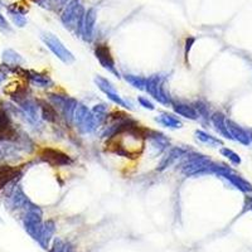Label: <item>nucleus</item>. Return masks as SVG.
Returning <instances> with one entry per match:
<instances>
[{
  "label": "nucleus",
  "mask_w": 252,
  "mask_h": 252,
  "mask_svg": "<svg viewBox=\"0 0 252 252\" xmlns=\"http://www.w3.org/2000/svg\"><path fill=\"white\" fill-rule=\"evenodd\" d=\"M85 14H86V12H85V8H83L81 0H69L63 9L61 20H62L63 26L66 27L68 31L73 32L76 34H81Z\"/></svg>",
  "instance_id": "1"
},
{
  "label": "nucleus",
  "mask_w": 252,
  "mask_h": 252,
  "mask_svg": "<svg viewBox=\"0 0 252 252\" xmlns=\"http://www.w3.org/2000/svg\"><path fill=\"white\" fill-rule=\"evenodd\" d=\"M165 81L166 76L164 75H153L149 78H146L145 91L152 96L154 100L161 105H172L173 101L168 92L165 91Z\"/></svg>",
  "instance_id": "2"
},
{
  "label": "nucleus",
  "mask_w": 252,
  "mask_h": 252,
  "mask_svg": "<svg viewBox=\"0 0 252 252\" xmlns=\"http://www.w3.org/2000/svg\"><path fill=\"white\" fill-rule=\"evenodd\" d=\"M72 121L76 124L78 130L83 134H91L98 127L97 121L94 120L91 110H89L85 105H81V103H78L76 106Z\"/></svg>",
  "instance_id": "3"
},
{
  "label": "nucleus",
  "mask_w": 252,
  "mask_h": 252,
  "mask_svg": "<svg viewBox=\"0 0 252 252\" xmlns=\"http://www.w3.org/2000/svg\"><path fill=\"white\" fill-rule=\"evenodd\" d=\"M40 38H42V40L44 42V44L48 47L49 51H51L56 57L60 58L63 63L69 64V63H72L75 61V56L72 55L71 52L64 47V44L61 42L60 38L56 37L55 34H52V33H42Z\"/></svg>",
  "instance_id": "4"
},
{
  "label": "nucleus",
  "mask_w": 252,
  "mask_h": 252,
  "mask_svg": "<svg viewBox=\"0 0 252 252\" xmlns=\"http://www.w3.org/2000/svg\"><path fill=\"white\" fill-rule=\"evenodd\" d=\"M94 82H96V85H97L98 89H100L103 94H106L107 97H109L112 102L116 103L118 106L132 110L131 103L127 102V101L124 100V98L121 97L120 94H119V92L116 91V89L112 86V83L110 82L109 80L101 77V76H96V78H94Z\"/></svg>",
  "instance_id": "5"
},
{
  "label": "nucleus",
  "mask_w": 252,
  "mask_h": 252,
  "mask_svg": "<svg viewBox=\"0 0 252 252\" xmlns=\"http://www.w3.org/2000/svg\"><path fill=\"white\" fill-rule=\"evenodd\" d=\"M94 56H96V58H97L98 62H100V64L103 68L107 69L110 73H112V75L116 76V77H121L120 72L118 71L116 64H115L114 57L111 56V52H110L109 47H107L106 44L100 43L94 47Z\"/></svg>",
  "instance_id": "6"
},
{
  "label": "nucleus",
  "mask_w": 252,
  "mask_h": 252,
  "mask_svg": "<svg viewBox=\"0 0 252 252\" xmlns=\"http://www.w3.org/2000/svg\"><path fill=\"white\" fill-rule=\"evenodd\" d=\"M49 100L53 102L55 107H57L63 116L68 119L69 121L73 120V114H75L76 106L78 105L75 98H71L68 96H60V94H51Z\"/></svg>",
  "instance_id": "7"
},
{
  "label": "nucleus",
  "mask_w": 252,
  "mask_h": 252,
  "mask_svg": "<svg viewBox=\"0 0 252 252\" xmlns=\"http://www.w3.org/2000/svg\"><path fill=\"white\" fill-rule=\"evenodd\" d=\"M17 130L13 126L10 116L4 109H0V141L17 140Z\"/></svg>",
  "instance_id": "8"
},
{
  "label": "nucleus",
  "mask_w": 252,
  "mask_h": 252,
  "mask_svg": "<svg viewBox=\"0 0 252 252\" xmlns=\"http://www.w3.org/2000/svg\"><path fill=\"white\" fill-rule=\"evenodd\" d=\"M96 17H97V10L96 8H90L85 14V19H83V26H82V33L85 40L91 42L92 37H94V24H96Z\"/></svg>",
  "instance_id": "9"
},
{
  "label": "nucleus",
  "mask_w": 252,
  "mask_h": 252,
  "mask_svg": "<svg viewBox=\"0 0 252 252\" xmlns=\"http://www.w3.org/2000/svg\"><path fill=\"white\" fill-rule=\"evenodd\" d=\"M23 73L26 75V78L29 81V83L34 85V86L42 87V89L53 86V81L48 75H43V73L35 71H23Z\"/></svg>",
  "instance_id": "10"
},
{
  "label": "nucleus",
  "mask_w": 252,
  "mask_h": 252,
  "mask_svg": "<svg viewBox=\"0 0 252 252\" xmlns=\"http://www.w3.org/2000/svg\"><path fill=\"white\" fill-rule=\"evenodd\" d=\"M42 158L52 165H67V164L71 163V159L68 158V155L62 154V153L55 149H44Z\"/></svg>",
  "instance_id": "11"
},
{
  "label": "nucleus",
  "mask_w": 252,
  "mask_h": 252,
  "mask_svg": "<svg viewBox=\"0 0 252 252\" xmlns=\"http://www.w3.org/2000/svg\"><path fill=\"white\" fill-rule=\"evenodd\" d=\"M6 10H8V14L10 17V19L13 20V23L17 27L22 28L27 24V18H26V10L18 6L17 4H12V5L6 6Z\"/></svg>",
  "instance_id": "12"
},
{
  "label": "nucleus",
  "mask_w": 252,
  "mask_h": 252,
  "mask_svg": "<svg viewBox=\"0 0 252 252\" xmlns=\"http://www.w3.org/2000/svg\"><path fill=\"white\" fill-rule=\"evenodd\" d=\"M19 175V170L8 165L0 166V190L5 188L8 184L14 182L15 178Z\"/></svg>",
  "instance_id": "13"
},
{
  "label": "nucleus",
  "mask_w": 252,
  "mask_h": 252,
  "mask_svg": "<svg viewBox=\"0 0 252 252\" xmlns=\"http://www.w3.org/2000/svg\"><path fill=\"white\" fill-rule=\"evenodd\" d=\"M1 60H3L4 64L8 67H19L24 62L23 57L12 48L4 49L1 53Z\"/></svg>",
  "instance_id": "14"
},
{
  "label": "nucleus",
  "mask_w": 252,
  "mask_h": 252,
  "mask_svg": "<svg viewBox=\"0 0 252 252\" xmlns=\"http://www.w3.org/2000/svg\"><path fill=\"white\" fill-rule=\"evenodd\" d=\"M184 154H186V150H183L182 148H174V149L170 150V152L168 153V155H166L163 160H161L160 165H159V168H158V169L164 170V169H166V168H169L172 164H174L175 161H177L181 157H183Z\"/></svg>",
  "instance_id": "15"
},
{
  "label": "nucleus",
  "mask_w": 252,
  "mask_h": 252,
  "mask_svg": "<svg viewBox=\"0 0 252 252\" xmlns=\"http://www.w3.org/2000/svg\"><path fill=\"white\" fill-rule=\"evenodd\" d=\"M173 109H174L175 114L181 115L183 118L189 119V120H194L197 119V111L194 110V107L192 105H187V103H172Z\"/></svg>",
  "instance_id": "16"
},
{
  "label": "nucleus",
  "mask_w": 252,
  "mask_h": 252,
  "mask_svg": "<svg viewBox=\"0 0 252 252\" xmlns=\"http://www.w3.org/2000/svg\"><path fill=\"white\" fill-rule=\"evenodd\" d=\"M155 120L160 124V125L165 126V127H170V129H181L182 126H183V124H182V121L179 119L175 118L174 115L166 114V112L160 114V116H158Z\"/></svg>",
  "instance_id": "17"
},
{
  "label": "nucleus",
  "mask_w": 252,
  "mask_h": 252,
  "mask_svg": "<svg viewBox=\"0 0 252 252\" xmlns=\"http://www.w3.org/2000/svg\"><path fill=\"white\" fill-rule=\"evenodd\" d=\"M91 112L94 115V120L97 121L98 125H101L107 119V107L105 105H96L91 110Z\"/></svg>",
  "instance_id": "18"
},
{
  "label": "nucleus",
  "mask_w": 252,
  "mask_h": 252,
  "mask_svg": "<svg viewBox=\"0 0 252 252\" xmlns=\"http://www.w3.org/2000/svg\"><path fill=\"white\" fill-rule=\"evenodd\" d=\"M125 80L134 86L135 89L139 90H145V83H146V78L140 77V76H135V75H125Z\"/></svg>",
  "instance_id": "19"
},
{
  "label": "nucleus",
  "mask_w": 252,
  "mask_h": 252,
  "mask_svg": "<svg viewBox=\"0 0 252 252\" xmlns=\"http://www.w3.org/2000/svg\"><path fill=\"white\" fill-rule=\"evenodd\" d=\"M68 1L69 0H40L38 4L49 9H61L62 6H66Z\"/></svg>",
  "instance_id": "20"
},
{
  "label": "nucleus",
  "mask_w": 252,
  "mask_h": 252,
  "mask_svg": "<svg viewBox=\"0 0 252 252\" xmlns=\"http://www.w3.org/2000/svg\"><path fill=\"white\" fill-rule=\"evenodd\" d=\"M12 26L9 24L6 18L3 15V13L0 12V32H3L5 34H8V33H12Z\"/></svg>",
  "instance_id": "21"
},
{
  "label": "nucleus",
  "mask_w": 252,
  "mask_h": 252,
  "mask_svg": "<svg viewBox=\"0 0 252 252\" xmlns=\"http://www.w3.org/2000/svg\"><path fill=\"white\" fill-rule=\"evenodd\" d=\"M139 103H140L141 106L144 107V109H148V110H154L155 106L152 103V101H149L146 97H144V96H140V97L138 98Z\"/></svg>",
  "instance_id": "22"
},
{
  "label": "nucleus",
  "mask_w": 252,
  "mask_h": 252,
  "mask_svg": "<svg viewBox=\"0 0 252 252\" xmlns=\"http://www.w3.org/2000/svg\"><path fill=\"white\" fill-rule=\"evenodd\" d=\"M8 72H9V67L8 66H0V85L6 80L8 77Z\"/></svg>",
  "instance_id": "23"
},
{
  "label": "nucleus",
  "mask_w": 252,
  "mask_h": 252,
  "mask_svg": "<svg viewBox=\"0 0 252 252\" xmlns=\"http://www.w3.org/2000/svg\"><path fill=\"white\" fill-rule=\"evenodd\" d=\"M0 5H4V0H0Z\"/></svg>",
  "instance_id": "24"
}]
</instances>
